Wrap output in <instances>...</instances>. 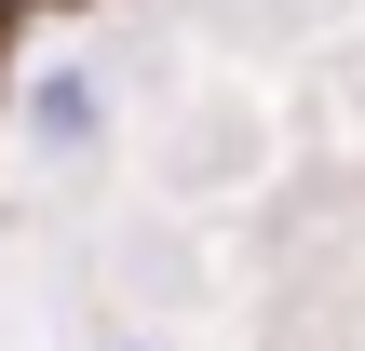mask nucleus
Instances as JSON below:
<instances>
[{"label":"nucleus","mask_w":365,"mask_h":351,"mask_svg":"<svg viewBox=\"0 0 365 351\" xmlns=\"http://www.w3.org/2000/svg\"><path fill=\"white\" fill-rule=\"evenodd\" d=\"M108 351H163V338H108Z\"/></svg>","instance_id":"2"},{"label":"nucleus","mask_w":365,"mask_h":351,"mask_svg":"<svg viewBox=\"0 0 365 351\" xmlns=\"http://www.w3.org/2000/svg\"><path fill=\"white\" fill-rule=\"evenodd\" d=\"M14 135H27L41 162H81V149L108 135V81H95L81 54H54V68H27V108H14Z\"/></svg>","instance_id":"1"}]
</instances>
